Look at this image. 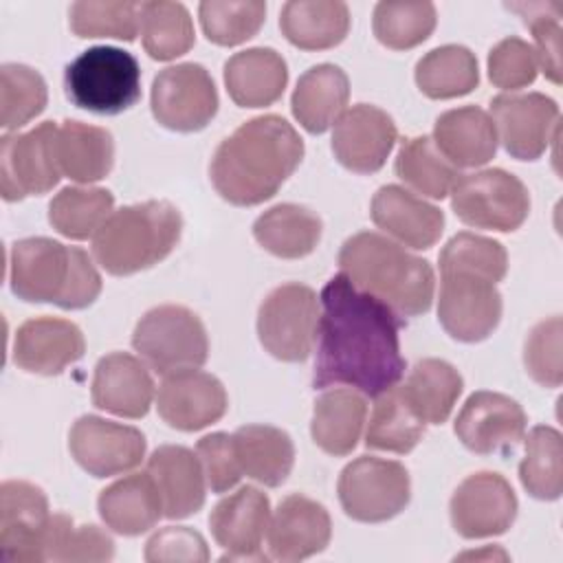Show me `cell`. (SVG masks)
Masks as SVG:
<instances>
[{"label":"cell","instance_id":"6da1fadb","mask_svg":"<svg viewBox=\"0 0 563 563\" xmlns=\"http://www.w3.org/2000/svg\"><path fill=\"white\" fill-rule=\"evenodd\" d=\"M319 299L323 310L312 387L345 385L372 398L396 387L407 367L398 339L405 319L343 273L325 282Z\"/></svg>","mask_w":563,"mask_h":563},{"label":"cell","instance_id":"7a4b0ae2","mask_svg":"<svg viewBox=\"0 0 563 563\" xmlns=\"http://www.w3.org/2000/svg\"><path fill=\"white\" fill-rule=\"evenodd\" d=\"M303 158V141L279 114L244 121L213 152L209 178L222 200L255 207L271 200Z\"/></svg>","mask_w":563,"mask_h":563},{"label":"cell","instance_id":"3957f363","mask_svg":"<svg viewBox=\"0 0 563 563\" xmlns=\"http://www.w3.org/2000/svg\"><path fill=\"white\" fill-rule=\"evenodd\" d=\"M341 273L400 319L424 314L433 303L435 275L427 260L376 231H358L339 251Z\"/></svg>","mask_w":563,"mask_h":563},{"label":"cell","instance_id":"277c9868","mask_svg":"<svg viewBox=\"0 0 563 563\" xmlns=\"http://www.w3.org/2000/svg\"><path fill=\"white\" fill-rule=\"evenodd\" d=\"M9 282L18 299L88 308L101 292V275L84 249L51 238H24L11 246Z\"/></svg>","mask_w":563,"mask_h":563},{"label":"cell","instance_id":"5b68a950","mask_svg":"<svg viewBox=\"0 0 563 563\" xmlns=\"http://www.w3.org/2000/svg\"><path fill=\"white\" fill-rule=\"evenodd\" d=\"M183 216L167 200H145L110 213L92 238L97 264L125 277L163 262L178 244Z\"/></svg>","mask_w":563,"mask_h":563},{"label":"cell","instance_id":"8992f818","mask_svg":"<svg viewBox=\"0 0 563 563\" xmlns=\"http://www.w3.org/2000/svg\"><path fill=\"white\" fill-rule=\"evenodd\" d=\"M66 97L92 114H119L141 99L139 59L119 46H90L64 70Z\"/></svg>","mask_w":563,"mask_h":563},{"label":"cell","instance_id":"52a82bcc","mask_svg":"<svg viewBox=\"0 0 563 563\" xmlns=\"http://www.w3.org/2000/svg\"><path fill=\"white\" fill-rule=\"evenodd\" d=\"M132 347L161 376L198 369L209 356L205 323L194 310L178 303L147 310L132 332Z\"/></svg>","mask_w":563,"mask_h":563},{"label":"cell","instance_id":"ba28073f","mask_svg":"<svg viewBox=\"0 0 563 563\" xmlns=\"http://www.w3.org/2000/svg\"><path fill=\"white\" fill-rule=\"evenodd\" d=\"M451 209L473 229L510 233L526 222L530 194L510 172L488 167L457 176L451 187Z\"/></svg>","mask_w":563,"mask_h":563},{"label":"cell","instance_id":"9c48e42d","mask_svg":"<svg viewBox=\"0 0 563 563\" xmlns=\"http://www.w3.org/2000/svg\"><path fill=\"white\" fill-rule=\"evenodd\" d=\"M319 297L299 282L273 288L257 310L262 347L286 363L306 361L319 339Z\"/></svg>","mask_w":563,"mask_h":563},{"label":"cell","instance_id":"30bf717a","mask_svg":"<svg viewBox=\"0 0 563 563\" xmlns=\"http://www.w3.org/2000/svg\"><path fill=\"white\" fill-rule=\"evenodd\" d=\"M336 493L350 519L380 523L405 510L411 497V482L400 462L361 455L343 466Z\"/></svg>","mask_w":563,"mask_h":563},{"label":"cell","instance_id":"8fae6325","mask_svg":"<svg viewBox=\"0 0 563 563\" xmlns=\"http://www.w3.org/2000/svg\"><path fill=\"white\" fill-rule=\"evenodd\" d=\"M220 106L209 70L196 62L163 68L150 92L154 119L174 132H198L211 123Z\"/></svg>","mask_w":563,"mask_h":563},{"label":"cell","instance_id":"7c38bea8","mask_svg":"<svg viewBox=\"0 0 563 563\" xmlns=\"http://www.w3.org/2000/svg\"><path fill=\"white\" fill-rule=\"evenodd\" d=\"M57 123L44 121L22 134H4L0 141V191L7 202L48 194L62 178L55 136Z\"/></svg>","mask_w":563,"mask_h":563},{"label":"cell","instance_id":"4fadbf2b","mask_svg":"<svg viewBox=\"0 0 563 563\" xmlns=\"http://www.w3.org/2000/svg\"><path fill=\"white\" fill-rule=\"evenodd\" d=\"M438 321L444 332L462 343L488 339L501 319V292L495 282L464 271H440Z\"/></svg>","mask_w":563,"mask_h":563},{"label":"cell","instance_id":"5bb4252c","mask_svg":"<svg viewBox=\"0 0 563 563\" xmlns=\"http://www.w3.org/2000/svg\"><path fill=\"white\" fill-rule=\"evenodd\" d=\"M490 119L517 161H537L559 134V106L543 92H501L490 101Z\"/></svg>","mask_w":563,"mask_h":563},{"label":"cell","instance_id":"9a60e30c","mask_svg":"<svg viewBox=\"0 0 563 563\" xmlns=\"http://www.w3.org/2000/svg\"><path fill=\"white\" fill-rule=\"evenodd\" d=\"M75 462L92 477H112L136 468L145 457V435L130 424L99 416H81L68 433Z\"/></svg>","mask_w":563,"mask_h":563},{"label":"cell","instance_id":"2e32d148","mask_svg":"<svg viewBox=\"0 0 563 563\" xmlns=\"http://www.w3.org/2000/svg\"><path fill=\"white\" fill-rule=\"evenodd\" d=\"M517 495L508 479L493 471L468 475L449 501L455 532L464 539H486L504 534L517 519Z\"/></svg>","mask_w":563,"mask_h":563},{"label":"cell","instance_id":"e0dca14e","mask_svg":"<svg viewBox=\"0 0 563 563\" xmlns=\"http://www.w3.org/2000/svg\"><path fill=\"white\" fill-rule=\"evenodd\" d=\"M526 424V411L515 398L479 389L462 405L453 431L457 440L477 455H504L523 440Z\"/></svg>","mask_w":563,"mask_h":563},{"label":"cell","instance_id":"ac0fdd59","mask_svg":"<svg viewBox=\"0 0 563 563\" xmlns=\"http://www.w3.org/2000/svg\"><path fill=\"white\" fill-rule=\"evenodd\" d=\"M48 499L44 490L24 479H7L0 486V552L9 563L44 561V534L48 526Z\"/></svg>","mask_w":563,"mask_h":563},{"label":"cell","instance_id":"d6986e66","mask_svg":"<svg viewBox=\"0 0 563 563\" xmlns=\"http://www.w3.org/2000/svg\"><path fill=\"white\" fill-rule=\"evenodd\" d=\"M271 523V501L255 486H242L222 497L211 515L209 528L224 550L222 561H268L262 541Z\"/></svg>","mask_w":563,"mask_h":563},{"label":"cell","instance_id":"ffe728a7","mask_svg":"<svg viewBox=\"0 0 563 563\" xmlns=\"http://www.w3.org/2000/svg\"><path fill=\"white\" fill-rule=\"evenodd\" d=\"M398 141L394 119L378 106L345 108L332 132L334 158L354 174L378 172Z\"/></svg>","mask_w":563,"mask_h":563},{"label":"cell","instance_id":"44dd1931","mask_svg":"<svg viewBox=\"0 0 563 563\" xmlns=\"http://www.w3.org/2000/svg\"><path fill=\"white\" fill-rule=\"evenodd\" d=\"M229 407L224 385L209 372L185 369L163 378L156 409L163 422L178 431H200L218 422Z\"/></svg>","mask_w":563,"mask_h":563},{"label":"cell","instance_id":"7402d4cb","mask_svg":"<svg viewBox=\"0 0 563 563\" xmlns=\"http://www.w3.org/2000/svg\"><path fill=\"white\" fill-rule=\"evenodd\" d=\"M86 352L77 323L59 317L26 319L13 334V363L40 376H57Z\"/></svg>","mask_w":563,"mask_h":563},{"label":"cell","instance_id":"603a6c76","mask_svg":"<svg viewBox=\"0 0 563 563\" xmlns=\"http://www.w3.org/2000/svg\"><path fill=\"white\" fill-rule=\"evenodd\" d=\"M332 521L323 504L306 495H288L271 517L266 545L273 561H301L325 550Z\"/></svg>","mask_w":563,"mask_h":563},{"label":"cell","instance_id":"cb8c5ba5","mask_svg":"<svg viewBox=\"0 0 563 563\" xmlns=\"http://www.w3.org/2000/svg\"><path fill=\"white\" fill-rule=\"evenodd\" d=\"M90 396L97 409L136 420L150 411L154 380L141 358L128 352H110L95 365Z\"/></svg>","mask_w":563,"mask_h":563},{"label":"cell","instance_id":"d4e9b609","mask_svg":"<svg viewBox=\"0 0 563 563\" xmlns=\"http://www.w3.org/2000/svg\"><path fill=\"white\" fill-rule=\"evenodd\" d=\"M372 222L402 246L431 249L444 231V213L400 185H383L369 207Z\"/></svg>","mask_w":563,"mask_h":563},{"label":"cell","instance_id":"484cf974","mask_svg":"<svg viewBox=\"0 0 563 563\" xmlns=\"http://www.w3.org/2000/svg\"><path fill=\"white\" fill-rule=\"evenodd\" d=\"M147 473L156 482L167 519L196 515L205 504V471L198 453L180 444H163L147 457Z\"/></svg>","mask_w":563,"mask_h":563},{"label":"cell","instance_id":"4316f807","mask_svg":"<svg viewBox=\"0 0 563 563\" xmlns=\"http://www.w3.org/2000/svg\"><path fill=\"white\" fill-rule=\"evenodd\" d=\"M288 84L286 59L268 46H253L224 62V86L240 108L273 106Z\"/></svg>","mask_w":563,"mask_h":563},{"label":"cell","instance_id":"83f0119b","mask_svg":"<svg viewBox=\"0 0 563 563\" xmlns=\"http://www.w3.org/2000/svg\"><path fill=\"white\" fill-rule=\"evenodd\" d=\"M97 510L106 528L123 537H136L158 523L163 515V499L152 475L132 473L99 493Z\"/></svg>","mask_w":563,"mask_h":563},{"label":"cell","instance_id":"f1b7e54d","mask_svg":"<svg viewBox=\"0 0 563 563\" xmlns=\"http://www.w3.org/2000/svg\"><path fill=\"white\" fill-rule=\"evenodd\" d=\"M433 143L455 167H482L497 152V132L486 110L462 106L442 112L433 123Z\"/></svg>","mask_w":563,"mask_h":563},{"label":"cell","instance_id":"f546056e","mask_svg":"<svg viewBox=\"0 0 563 563\" xmlns=\"http://www.w3.org/2000/svg\"><path fill=\"white\" fill-rule=\"evenodd\" d=\"M350 99V79L336 64L310 66L290 97L292 117L310 134H323L345 112Z\"/></svg>","mask_w":563,"mask_h":563},{"label":"cell","instance_id":"4dcf8cb0","mask_svg":"<svg viewBox=\"0 0 563 563\" xmlns=\"http://www.w3.org/2000/svg\"><path fill=\"white\" fill-rule=\"evenodd\" d=\"M367 416L365 396L352 387H334L314 400L310 435L328 455H350L363 433Z\"/></svg>","mask_w":563,"mask_h":563},{"label":"cell","instance_id":"1f68e13d","mask_svg":"<svg viewBox=\"0 0 563 563\" xmlns=\"http://www.w3.org/2000/svg\"><path fill=\"white\" fill-rule=\"evenodd\" d=\"M55 154L62 176L75 183H97L112 172L114 139L106 128L66 119L57 128Z\"/></svg>","mask_w":563,"mask_h":563},{"label":"cell","instance_id":"d6a6232c","mask_svg":"<svg viewBox=\"0 0 563 563\" xmlns=\"http://www.w3.org/2000/svg\"><path fill=\"white\" fill-rule=\"evenodd\" d=\"M279 29L297 48L325 51L345 40L350 9L341 0H290L282 7Z\"/></svg>","mask_w":563,"mask_h":563},{"label":"cell","instance_id":"836d02e7","mask_svg":"<svg viewBox=\"0 0 563 563\" xmlns=\"http://www.w3.org/2000/svg\"><path fill=\"white\" fill-rule=\"evenodd\" d=\"M321 218L295 202H279L253 222V238L275 257L299 260L310 255L321 240Z\"/></svg>","mask_w":563,"mask_h":563},{"label":"cell","instance_id":"e575fe53","mask_svg":"<svg viewBox=\"0 0 563 563\" xmlns=\"http://www.w3.org/2000/svg\"><path fill=\"white\" fill-rule=\"evenodd\" d=\"M242 473L268 488L282 486L295 464L290 435L271 424H244L233 433Z\"/></svg>","mask_w":563,"mask_h":563},{"label":"cell","instance_id":"d590c367","mask_svg":"<svg viewBox=\"0 0 563 563\" xmlns=\"http://www.w3.org/2000/svg\"><path fill=\"white\" fill-rule=\"evenodd\" d=\"M400 387L424 422L442 424L449 420L464 380L451 363L442 358H422L411 367L405 385Z\"/></svg>","mask_w":563,"mask_h":563},{"label":"cell","instance_id":"8d00e7d4","mask_svg":"<svg viewBox=\"0 0 563 563\" xmlns=\"http://www.w3.org/2000/svg\"><path fill=\"white\" fill-rule=\"evenodd\" d=\"M424 420L409 405L400 385L376 396L367 429L365 446L374 451L409 453L424 435Z\"/></svg>","mask_w":563,"mask_h":563},{"label":"cell","instance_id":"74e56055","mask_svg":"<svg viewBox=\"0 0 563 563\" xmlns=\"http://www.w3.org/2000/svg\"><path fill=\"white\" fill-rule=\"evenodd\" d=\"M416 84L429 99H455L473 92L479 84L475 53L462 44H444L416 64Z\"/></svg>","mask_w":563,"mask_h":563},{"label":"cell","instance_id":"f35d334b","mask_svg":"<svg viewBox=\"0 0 563 563\" xmlns=\"http://www.w3.org/2000/svg\"><path fill=\"white\" fill-rule=\"evenodd\" d=\"M394 172L409 189L433 200L446 198L460 176L457 167L442 156L433 139L427 134L411 136L400 143Z\"/></svg>","mask_w":563,"mask_h":563},{"label":"cell","instance_id":"ab89813d","mask_svg":"<svg viewBox=\"0 0 563 563\" xmlns=\"http://www.w3.org/2000/svg\"><path fill=\"white\" fill-rule=\"evenodd\" d=\"M112 191L103 187H64L48 202L51 227L70 240H88L110 218Z\"/></svg>","mask_w":563,"mask_h":563},{"label":"cell","instance_id":"60d3db41","mask_svg":"<svg viewBox=\"0 0 563 563\" xmlns=\"http://www.w3.org/2000/svg\"><path fill=\"white\" fill-rule=\"evenodd\" d=\"M143 48L152 59L169 62L196 44V31L185 4L152 0L141 7Z\"/></svg>","mask_w":563,"mask_h":563},{"label":"cell","instance_id":"b9f144b4","mask_svg":"<svg viewBox=\"0 0 563 563\" xmlns=\"http://www.w3.org/2000/svg\"><path fill=\"white\" fill-rule=\"evenodd\" d=\"M519 482L541 501H554L563 493L561 433L550 424H537L526 438V455L519 464Z\"/></svg>","mask_w":563,"mask_h":563},{"label":"cell","instance_id":"7bdbcfd3","mask_svg":"<svg viewBox=\"0 0 563 563\" xmlns=\"http://www.w3.org/2000/svg\"><path fill=\"white\" fill-rule=\"evenodd\" d=\"M438 13L433 2L383 0L374 7L372 29L376 40L391 51H407L433 33Z\"/></svg>","mask_w":563,"mask_h":563},{"label":"cell","instance_id":"ee69618b","mask_svg":"<svg viewBox=\"0 0 563 563\" xmlns=\"http://www.w3.org/2000/svg\"><path fill=\"white\" fill-rule=\"evenodd\" d=\"M141 7L134 0H81L68 9L77 37H112L132 42L141 31Z\"/></svg>","mask_w":563,"mask_h":563},{"label":"cell","instance_id":"f6af8a7d","mask_svg":"<svg viewBox=\"0 0 563 563\" xmlns=\"http://www.w3.org/2000/svg\"><path fill=\"white\" fill-rule=\"evenodd\" d=\"M114 556L112 537L95 523L75 526L73 517L55 512L44 534V561H110Z\"/></svg>","mask_w":563,"mask_h":563},{"label":"cell","instance_id":"bcb514c9","mask_svg":"<svg viewBox=\"0 0 563 563\" xmlns=\"http://www.w3.org/2000/svg\"><path fill=\"white\" fill-rule=\"evenodd\" d=\"M200 26L209 42L218 46H238L255 37L266 20L262 0H205L198 7Z\"/></svg>","mask_w":563,"mask_h":563},{"label":"cell","instance_id":"7dc6e473","mask_svg":"<svg viewBox=\"0 0 563 563\" xmlns=\"http://www.w3.org/2000/svg\"><path fill=\"white\" fill-rule=\"evenodd\" d=\"M48 90L44 77L26 64H2L0 68V125L18 130L46 108Z\"/></svg>","mask_w":563,"mask_h":563},{"label":"cell","instance_id":"c3c4849f","mask_svg":"<svg viewBox=\"0 0 563 563\" xmlns=\"http://www.w3.org/2000/svg\"><path fill=\"white\" fill-rule=\"evenodd\" d=\"M440 271H464L501 282L508 271V253L501 242L471 231L455 233L440 251Z\"/></svg>","mask_w":563,"mask_h":563},{"label":"cell","instance_id":"681fc988","mask_svg":"<svg viewBox=\"0 0 563 563\" xmlns=\"http://www.w3.org/2000/svg\"><path fill=\"white\" fill-rule=\"evenodd\" d=\"M532 31L534 55L543 75L552 84H561V2H508Z\"/></svg>","mask_w":563,"mask_h":563},{"label":"cell","instance_id":"f907efd6","mask_svg":"<svg viewBox=\"0 0 563 563\" xmlns=\"http://www.w3.org/2000/svg\"><path fill=\"white\" fill-rule=\"evenodd\" d=\"M561 317H548L539 321L523 345V365L528 376L541 387H559L561 385Z\"/></svg>","mask_w":563,"mask_h":563},{"label":"cell","instance_id":"816d5d0a","mask_svg":"<svg viewBox=\"0 0 563 563\" xmlns=\"http://www.w3.org/2000/svg\"><path fill=\"white\" fill-rule=\"evenodd\" d=\"M537 55L532 44L510 35L497 42L488 53V79L501 90H519L537 79Z\"/></svg>","mask_w":563,"mask_h":563},{"label":"cell","instance_id":"f5cc1de1","mask_svg":"<svg viewBox=\"0 0 563 563\" xmlns=\"http://www.w3.org/2000/svg\"><path fill=\"white\" fill-rule=\"evenodd\" d=\"M196 453L200 457L207 486L211 493H227L242 479V466L235 453L233 435L216 431L198 440Z\"/></svg>","mask_w":563,"mask_h":563},{"label":"cell","instance_id":"db71d44e","mask_svg":"<svg viewBox=\"0 0 563 563\" xmlns=\"http://www.w3.org/2000/svg\"><path fill=\"white\" fill-rule=\"evenodd\" d=\"M150 563H205L209 548L200 532L187 526H167L156 530L145 543Z\"/></svg>","mask_w":563,"mask_h":563}]
</instances>
